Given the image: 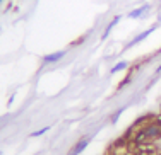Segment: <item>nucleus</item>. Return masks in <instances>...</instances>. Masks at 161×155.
Segmentation results:
<instances>
[{
  "label": "nucleus",
  "mask_w": 161,
  "mask_h": 155,
  "mask_svg": "<svg viewBox=\"0 0 161 155\" xmlns=\"http://www.w3.org/2000/svg\"><path fill=\"white\" fill-rule=\"evenodd\" d=\"M0 155H2V152H0Z\"/></svg>",
  "instance_id": "11"
},
{
  "label": "nucleus",
  "mask_w": 161,
  "mask_h": 155,
  "mask_svg": "<svg viewBox=\"0 0 161 155\" xmlns=\"http://www.w3.org/2000/svg\"><path fill=\"white\" fill-rule=\"evenodd\" d=\"M89 34H91V32H87V34H84V36H80V38H77L74 43H70V46H77V45H80V43H84V41H86V38H87Z\"/></svg>",
  "instance_id": "8"
},
{
  "label": "nucleus",
  "mask_w": 161,
  "mask_h": 155,
  "mask_svg": "<svg viewBox=\"0 0 161 155\" xmlns=\"http://www.w3.org/2000/svg\"><path fill=\"white\" fill-rule=\"evenodd\" d=\"M120 21H122V16H115V17H113L112 21H110V24H108L106 27H105L103 34H101V41H105V39L108 38V36H110V32H112V29H113V27H115L117 24L120 22Z\"/></svg>",
  "instance_id": "4"
},
{
  "label": "nucleus",
  "mask_w": 161,
  "mask_h": 155,
  "mask_svg": "<svg viewBox=\"0 0 161 155\" xmlns=\"http://www.w3.org/2000/svg\"><path fill=\"white\" fill-rule=\"evenodd\" d=\"M65 56V49H62V51H55L52 55H46L43 56V63H55L58 62V60H62Z\"/></svg>",
  "instance_id": "5"
},
{
  "label": "nucleus",
  "mask_w": 161,
  "mask_h": 155,
  "mask_svg": "<svg viewBox=\"0 0 161 155\" xmlns=\"http://www.w3.org/2000/svg\"><path fill=\"white\" fill-rule=\"evenodd\" d=\"M156 29H158V24H154V26H151V27H148V29L146 31H142V32H139L137 36H135V38L132 39V41L130 43H127L125 46H123V51H127V49H130V48H134L135 45H139V43H142L144 41L146 38H148V36H151L153 32H154Z\"/></svg>",
  "instance_id": "1"
},
{
  "label": "nucleus",
  "mask_w": 161,
  "mask_h": 155,
  "mask_svg": "<svg viewBox=\"0 0 161 155\" xmlns=\"http://www.w3.org/2000/svg\"><path fill=\"white\" fill-rule=\"evenodd\" d=\"M122 113H123V107H120V109H117L115 113H113V116L110 118V123H112V124H115L117 121H118V118H120V114H122Z\"/></svg>",
  "instance_id": "7"
},
{
  "label": "nucleus",
  "mask_w": 161,
  "mask_h": 155,
  "mask_svg": "<svg viewBox=\"0 0 161 155\" xmlns=\"http://www.w3.org/2000/svg\"><path fill=\"white\" fill-rule=\"evenodd\" d=\"M149 10H151V5H149V3H144V5H141V7H137V9L130 10L127 17H129V19H141V17H144L146 12H149Z\"/></svg>",
  "instance_id": "3"
},
{
  "label": "nucleus",
  "mask_w": 161,
  "mask_h": 155,
  "mask_svg": "<svg viewBox=\"0 0 161 155\" xmlns=\"http://www.w3.org/2000/svg\"><path fill=\"white\" fill-rule=\"evenodd\" d=\"M127 68H129V63H127V62H118L117 65H113V67H112L110 75H115V73H118V72H122V70H127Z\"/></svg>",
  "instance_id": "6"
},
{
  "label": "nucleus",
  "mask_w": 161,
  "mask_h": 155,
  "mask_svg": "<svg viewBox=\"0 0 161 155\" xmlns=\"http://www.w3.org/2000/svg\"><path fill=\"white\" fill-rule=\"evenodd\" d=\"M48 129H50V126H45V128L38 129V131H33V133H31V136H41V135H45Z\"/></svg>",
  "instance_id": "9"
},
{
  "label": "nucleus",
  "mask_w": 161,
  "mask_h": 155,
  "mask_svg": "<svg viewBox=\"0 0 161 155\" xmlns=\"http://www.w3.org/2000/svg\"><path fill=\"white\" fill-rule=\"evenodd\" d=\"M159 73H161V63H159V67L156 68V75H159Z\"/></svg>",
  "instance_id": "10"
},
{
  "label": "nucleus",
  "mask_w": 161,
  "mask_h": 155,
  "mask_svg": "<svg viewBox=\"0 0 161 155\" xmlns=\"http://www.w3.org/2000/svg\"><path fill=\"white\" fill-rule=\"evenodd\" d=\"M89 143H91V136H84V138H80L79 142L70 148L69 155H79V153H82L84 150L87 148V145H89Z\"/></svg>",
  "instance_id": "2"
}]
</instances>
